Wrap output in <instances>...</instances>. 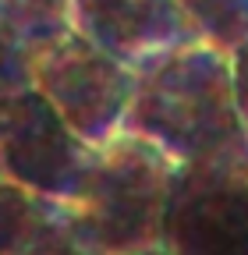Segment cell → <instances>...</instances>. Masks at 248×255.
I'll return each mask as SVG.
<instances>
[{
    "label": "cell",
    "instance_id": "cell-1",
    "mask_svg": "<svg viewBox=\"0 0 248 255\" xmlns=\"http://www.w3.org/2000/svg\"><path fill=\"white\" fill-rule=\"evenodd\" d=\"M177 163L227 149L248 135L234 103L231 57L199 39L135 68L124 128Z\"/></svg>",
    "mask_w": 248,
    "mask_h": 255
},
{
    "label": "cell",
    "instance_id": "cell-2",
    "mask_svg": "<svg viewBox=\"0 0 248 255\" xmlns=\"http://www.w3.org/2000/svg\"><path fill=\"white\" fill-rule=\"evenodd\" d=\"M181 163L131 131L92 145L82 181L60 202L68 227L96 255H135L160 248L163 220Z\"/></svg>",
    "mask_w": 248,
    "mask_h": 255
},
{
    "label": "cell",
    "instance_id": "cell-3",
    "mask_svg": "<svg viewBox=\"0 0 248 255\" xmlns=\"http://www.w3.org/2000/svg\"><path fill=\"white\" fill-rule=\"evenodd\" d=\"M160 245L170 255H248V135L181 163Z\"/></svg>",
    "mask_w": 248,
    "mask_h": 255
},
{
    "label": "cell",
    "instance_id": "cell-4",
    "mask_svg": "<svg viewBox=\"0 0 248 255\" xmlns=\"http://www.w3.org/2000/svg\"><path fill=\"white\" fill-rule=\"evenodd\" d=\"M28 78L89 145L114 138L124 128L135 71L89 43L82 32L68 28L32 46Z\"/></svg>",
    "mask_w": 248,
    "mask_h": 255
},
{
    "label": "cell",
    "instance_id": "cell-5",
    "mask_svg": "<svg viewBox=\"0 0 248 255\" xmlns=\"http://www.w3.org/2000/svg\"><path fill=\"white\" fill-rule=\"evenodd\" d=\"M92 145L28 82L0 92V174L46 202H68Z\"/></svg>",
    "mask_w": 248,
    "mask_h": 255
},
{
    "label": "cell",
    "instance_id": "cell-6",
    "mask_svg": "<svg viewBox=\"0 0 248 255\" xmlns=\"http://www.w3.org/2000/svg\"><path fill=\"white\" fill-rule=\"evenodd\" d=\"M71 28L131 71L195 39L174 0H71Z\"/></svg>",
    "mask_w": 248,
    "mask_h": 255
},
{
    "label": "cell",
    "instance_id": "cell-7",
    "mask_svg": "<svg viewBox=\"0 0 248 255\" xmlns=\"http://www.w3.org/2000/svg\"><path fill=\"white\" fill-rule=\"evenodd\" d=\"M53 216L57 202H46L21 184L0 177V255H21Z\"/></svg>",
    "mask_w": 248,
    "mask_h": 255
},
{
    "label": "cell",
    "instance_id": "cell-8",
    "mask_svg": "<svg viewBox=\"0 0 248 255\" xmlns=\"http://www.w3.org/2000/svg\"><path fill=\"white\" fill-rule=\"evenodd\" d=\"M192 36L220 53L248 39V0H174Z\"/></svg>",
    "mask_w": 248,
    "mask_h": 255
},
{
    "label": "cell",
    "instance_id": "cell-9",
    "mask_svg": "<svg viewBox=\"0 0 248 255\" xmlns=\"http://www.w3.org/2000/svg\"><path fill=\"white\" fill-rule=\"evenodd\" d=\"M0 25L32 50L71 28V0H0Z\"/></svg>",
    "mask_w": 248,
    "mask_h": 255
},
{
    "label": "cell",
    "instance_id": "cell-10",
    "mask_svg": "<svg viewBox=\"0 0 248 255\" xmlns=\"http://www.w3.org/2000/svg\"><path fill=\"white\" fill-rule=\"evenodd\" d=\"M21 255H96V252L85 248V245L78 241V234L68 227L64 213H60V206H57V216L36 234V241L28 245Z\"/></svg>",
    "mask_w": 248,
    "mask_h": 255
},
{
    "label": "cell",
    "instance_id": "cell-11",
    "mask_svg": "<svg viewBox=\"0 0 248 255\" xmlns=\"http://www.w3.org/2000/svg\"><path fill=\"white\" fill-rule=\"evenodd\" d=\"M28 50L0 25V92H11L18 85H28Z\"/></svg>",
    "mask_w": 248,
    "mask_h": 255
},
{
    "label": "cell",
    "instance_id": "cell-12",
    "mask_svg": "<svg viewBox=\"0 0 248 255\" xmlns=\"http://www.w3.org/2000/svg\"><path fill=\"white\" fill-rule=\"evenodd\" d=\"M227 57H231V78H234V103L248 128V39L241 46H234Z\"/></svg>",
    "mask_w": 248,
    "mask_h": 255
},
{
    "label": "cell",
    "instance_id": "cell-13",
    "mask_svg": "<svg viewBox=\"0 0 248 255\" xmlns=\"http://www.w3.org/2000/svg\"><path fill=\"white\" fill-rule=\"evenodd\" d=\"M135 255H170V252L160 245V248H145V252H135Z\"/></svg>",
    "mask_w": 248,
    "mask_h": 255
},
{
    "label": "cell",
    "instance_id": "cell-14",
    "mask_svg": "<svg viewBox=\"0 0 248 255\" xmlns=\"http://www.w3.org/2000/svg\"><path fill=\"white\" fill-rule=\"evenodd\" d=\"M0 177H4V174H0Z\"/></svg>",
    "mask_w": 248,
    "mask_h": 255
}]
</instances>
